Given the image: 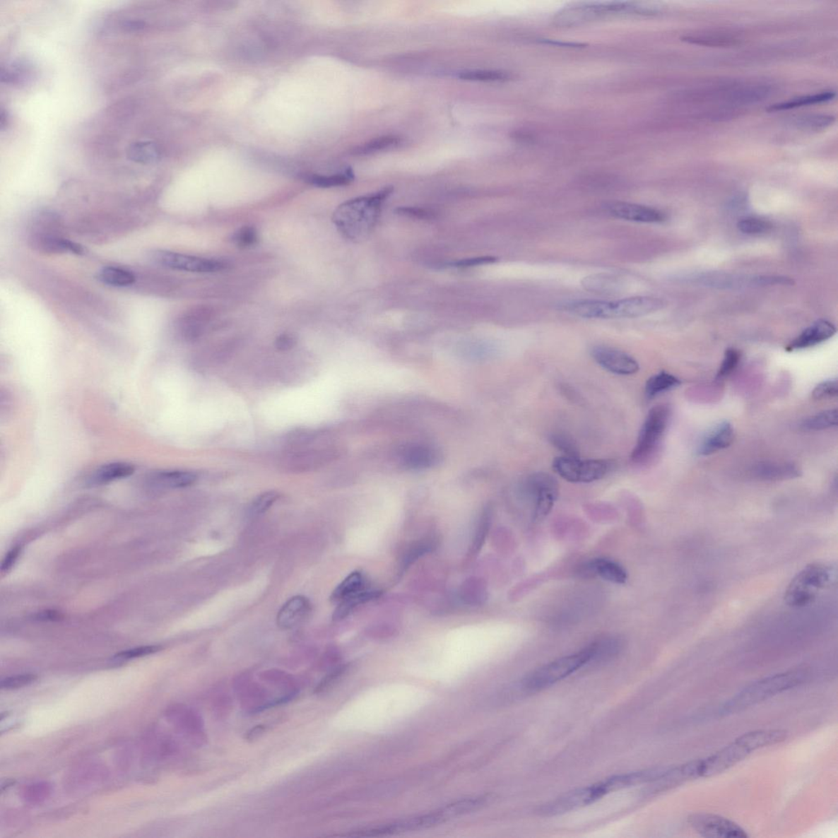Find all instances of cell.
Here are the masks:
<instances>
[{"instance_id":"obj_12","label":"cell","mask_w":838,"mask_h":838,"mask_svg":"<svg viewBox=\"0 0 838 838\" xmlns=\"http://www.w3.org/2000/svg\"><path fill=\"white\" fill-rule=\"evenodd\" d=\"M687 822L698 834L710 838H746L747 832L741 826L725 817L710 814H692Z\"/></svg>"},{"instance_id":"obj_50","label":"cell","mask_w":838,"mask_h":838,"mask_svg":"<svg viewBox=\"0 0 838 838\" xmlns=\"http://www.w3.org/2000/svg\"><path fill=\"white\" fill-rule=\"evenodd\" d=\"M397 211L399 212V214L418 217V218H427L429 216V213L426 211L419 208H398Z\"/></svg>"},{"instance_id":"obj_9","label":"cell","mask_w":838,"mask_h":838,"mask_svg":"<svg viewBox=\"0 0 838 838\" xmlns=\"http://www.w3.org/2000/svg\"><path fill=\"white\" fill-rule=\"evenodd\" d=\"M692 282L701 286L722 289V290H736V289L748 288H762L769 286H785L787 278L775 276H749L741 274L728 273L726 272H706L698 273L690 278Z\"/></svg>"},{"instance_id":"obj_40","label":"cell","mask_w":838,"mask_h":838,"mask_svg":"<svg viewBox=\"0 0 838 838\" xmlns=\"http://www.w3.org/2000/svg\"><path fill=\"white\" fill-rule=\"evenodd\" d=\"M232 241L240 247L254 246L258 241L257 231L254 227H242L232 236Z\"/></svg>"},{"instance_id":"obj_44","label":"cell","mask_w":838,"mask_h":838,"mask_svg":"<svg viewBox=\"0 0 838 838\" xmlns=\"http://www.w3.org/2000/svg\"><path fill=\"white\" fill-rule=\"evenodd\" d=\"M36 680H37V676L33 674H24L8 677L2 680L1 687L5 690L19 689V687L33 684Z\"/></svg>"},{"instance_id":"obj_29","label":"cell","mask_w":838,"mask_h":838,"mask_svg":"<svg viewBox=\"0 0 838 838\" xmlns=\"http://www.w3.org/2000/svg\"><path fill=\"white\" fill-rule=\"evenodd\" d=\"M365 584L366 581L363 574L359 572L351 573L335 589L332 596V600L339 603L341 600L355 596L356 594L365 591Z\"/></svg>"},{"instance_id":"obj_25","label":"cell","mask_w":838,"mask_h":838,"mask_svg":"<svg viewBox=\"0 0 838 838\" xmlns=\"http://www.w3.org/2000/svg\"><path fill=\"white\" fill-rule=\"evenodd\" d=\"M681 384V381L677 377L662 371L647 381L645 385V396L648 399L654 398L669 391Z\"/></svg>"},{"instance_id":"obj_45","label":"cell","mask_w":838,"mask_h":838,"mask_svg":"<svg viewBox=\"0 0 838 838\" xmlns=\"http://www.w3.org/2000/svg\"><path fill=\"white\" fill-rule=\"evenodd\" d=\"M161 649H162V648L160 646L139 647V648L129 649L126 651H121L120 654H117L116 655L115 659H122V660H129V659H136V658H141V656H148L150 654L157 653V651H159Z\"/></svg>"},{"instance_id":"obj_3","label":"cell","mask_w":838,"mask_h":838,"mask_svg":"<svg viewBox=\"0 0 838 838\" xmlns=\"http://www.w3.org/2000/svg\"><path fill=\"white\" fill-rule=\"evenodd\" d=\"M666 307L664 300L651 297H635L618 301L577 300L563 305V309L586 319H624L644 317Z\"/></svg>"},{"instance_id":"obj_33","label":"cell","mask_w":838,"mask_h":838,"mask_svg":"<svg viewBox=\"0 0 838 838\" xmlns=\"http://www.w3.org/2000/svg\"><path fill=\"white\" fill-rule=\"evenodd\" d=\"M353 179V170L348 169L343 173L334 175H312L308 178V182L319 188H332L349 184Z\"/></svg>"},{"instance_id":"obj_21","label":"cell","mask_w":838,"mask_h":838,"mask_svg":"<svg viewBox=\"0 0 838 838\" xmlns=\"http://www.w3.org/2000/svg\"><path fill=\"white\" fill-rule=\"evenodd\" d=\"M753 477L763 480H784L798 478L801 471L791 463L764 462L753 469Z\"/></svg>"},{"instance_id":"obj_1","label":"cell","mask_w":838,"mask_h":838,"mask_svg":"<svg viewBox=\"0 0 838 838\" xmlns=\"http://www.w3.org/2000/svg\"><path fill=\"white\" fill-rule=\"evenodd\" d=\"M392 192V187H386L374 194L346 201L334 211V223L348 239L365 240L374 230L382 205Z\"/></svg>"},{"instance_id":"obj_31","label":"cell","mask_w":838,"mask_h":838,"mask_svg":"<svg viewBox=\"0 0 838 838\" xmlns=\"http://www.w3.org/2000/svg\"><path fill=\"white\" fill-rule=\"evenodd\" d=\"M835 93L826 92L821 93V94L805 96L795 98L793 100L779 103L768 108L769 112H777L791 110V108L809 106L811 105H816V103H821L829 102L834 100Z\"/></svg>"},{"instance_id":"obj_11","label":"cell","mask_w":838,"mask_h":838,"mask_svg":"<svg viewBox=\"0 0 838 838\" xmlns=\"http://www.w3.org/2000/svg\"><path fill=\"white\" fill-rule=\"evenodd\" d=\"M609 793L604 781L586 787L567 791L545 805L538 814L543 817H553L569 813L591 805Z\"/></svg>"},{"instance_id":"obj_39","label":"cell","mask_w":838,"mask_h":838,"mask_svg":"<svg viewBox=\"0 0 838 838\" xmlns=\"http://www.w3.org/2000/svg\"><path fill=\"white\" fill-rule=\"evenodd\" d=\"M741 354L736 349H728L726 351L725 357L720 370L717 372V379H722L732 374V372L736 370L740 362Z\"/></svg>"},{"instance_id":"obj_26","label":"cell","mask_w":838,"mask_h":838,"mask_svg":"<svg viewBox=\"0 0 838 838\" xmlns=\"http://www.w3.org/2000/svg\"><path fill=\"white\" fill-rule=\"evenodd\" d=\"M127 156L134 163L148 165L158 163L161 153L154 142L138 141L129 147Z\"/></svg>"},{"instance_id":"obj_46","label":"cell","mask_w":838,"mask_h":838,"mask_svg":"<svg viewBox=\"0 0 838 838\" xmlns=\"http://www.w3.org/2000/svg\"><path fill=\"white\" fill-rule=\"evenodd\" d=\"M490 521H491L490 511L489 509H486L484 512L482 519H480V525L478 527V531L477 533V537H476V540H475L473 547V553H477L478 551H479L480 548L483 546V542L485 539V536H486V535H488V532L490 529Z\"/></svg>"},{"instance_id":"obj_23","label":"cell","mask_w":838,"mask_h":838,"mask_svg":"<svg viewBox=\"0 0 838 838\" xmlns=\"http://www.w3.org/2000/svg\"><path fill=\"white\" fill-rule=\"evenodd\" d=\"M35 244L40 251L47 253L71 252L81 255L84 248L77 243L54 235H42L35 240Z\"/></svg>"},{"instance_id":"obj_7","label":"cell","mask_w":838,"mask_h":838,"mask_svg":"<svg viewBox=\"0 0 838 838\" xmlns=\"http://www.w3.org/2000/svg\"><path fill=\"white\" fill-rule=\"evenodd\" d=\"M671 415V408L666 405L651 408L639 432L637 443L631 453V462L643 464L658 452L669 425Z\"/></svg>"},{"instance_id":"obj_36","label":"cell","mask_w":838,"mask_h":838,"mask_svg":"<svg viewBox=\"0 0 838 838\" xmlns=\"http://www.w3.org/2000/svg\"><path fill=\"white\" fill-rule=\"evenodd\" d=\"M769 221L756 217H747L738 221V229L746 235H762L772 229Z\"/></svg>"},{"instance_id":"obj_34","label":"cell","mask_w":838,"mask_h":838,"mask_svg":"<svg viewBox=\"0 0 838 838\" xmlns=\"http://www.w3.org/2000/svg\"><path fill=\"white\" fill-rule=\"evenodd\" d=\"M401 142V138L395 136H384L374 139L354 150L355 155H367L382 151V150L394 148Z\"/></svg>"},{"instance_id":"obj_43","label":"cell","mask_w":838,"mask_h":838,"mask_svg":"<svg viewBox=\"0 0 838 838\" xmlns=\"http://www.w3.org/2000/svg\"><path fill=\"white\" fill-rule=\"evenodd\" d=\"M835 118L827 115H814L801 118L798 126L808 129L825 128L832 125Z\"/></svg>"},{"instance_id":"obj_20","label":"cell","mask_w":838,"mask_h":838,"mask_svg":"<svg viewBox=\"0 0 838 838\" xmlns=\"http://www.w3.org/2000/svg\"><path fill=\"white\" fill-rule=\"evenodd\" d=\"M310 612V603L307 598L296 596L283 605L278 612L277 623L283 630H290L297 627L308 617Z\"/></svg>"},{"instance_id":"obj_22","label":"cell","mask_w":838,"mask_h":838,"mask_svg":"<svg viewBox=\"0 0 838 838\" xmlns=\"http://www.w3.org/2000/svg\"><path fill=\"white\" fill-rule=\"evenodd\" d=\"M134 473L132 464L127 463H112L103 465L95 471L90 478L92 484L102 485L114 480L126 478Z\"/></svg>"},{"instance_id":"obj_27","label":"cell","mask_w":838,"mask_h":838,"mask_svg":"<svg viewBox=\"0 0 838 838\" xmlns=\"http://www.w3.org/2000/svg\"><path fill=\"white\" fill-rule=\"evenodd\" d=\"M97 278L106 285L116 288L131 286L136 282V276L132 272L115 266L102 268L98 273Z\"/></svg>"},{"instance_id":"obj_37","label":"cell","mask_w":838,"mask_h":838,"mask_svg":"<svg viewBox=\"0 0 838 838\" xmlns=\"http://www.w3.org/2000/svg\"><path fill=\"white\" fill-rule=\"evenodd\" d=\"M550 442L553 447L565 454V456L579 457L580 453L574 439L563 432H555L550 436Z\"/></svg>"},{"instance_id":"obj_41","label":"cell","mask_w":838,"mask_h":838,"mask_svg":"<svg viewBox=\"0 0 838 838\" xmlns=\"http://www.w3.org/2000/svg\"><path fill=\"white\" fill-rule=\"evenodd\" d=\"M838 394V384L837 379L827 380L817 386L812 396L815 400L830 399L837 397Z\"/></svg>"},{"instance_id":"obj_52","label":"cell","mask_w":838,"mask_h":838,"mask_svg":"<svg viewBox=\"0 0 838 838\" xmlns=\"http://www.w3.org/2000/svg\"><path fill=\"white\" fill-rule=\"evenodd\" d=\"M265 726H257L255 728H252L251 731L247 733V739H248V740H254V739L260 737L261 734L265 733Z\"/></svg>"},{"instance_id":"obj_32","label":"cell","mask_w":838,"mask_h":838,"mask_svg":"<svg viewBox=\"0 0 838 838\" xmlns=\"http://www.w3.org/2000/svg\"><path fill=\"white\" fill-rule=\"evenodd\" d=\"M379 596V592L366 591L365 589V591L356 594L355 596L341 600L334 614V619L338 620L345 618L356 606L368 602L372 598H377Z\"/></svg>"},{"instance_id":"obj_19","label":"cell","mask_w":838,"mask_h":838,"mask_svg":"<svg viewBox=\"0 0 838 838\" xmlns=\"http://www.w3.org/2000/svg\"><path fill=\"white\" fill-rule=\"evenodd\" d=\"M733 438L734 431L731 424L728 422L719 423L702 438L698 444L697 453L701 456H707L722 451L731 446Z\"/></svg>"},{"instance_id":"obj_47","label":"cell","mask_w":838,"mask_h":838,"mask_svg":"<svg viewBox=\"0 0 838 838\" xmlns=\"http://www.w3.org/2000/svg\"><path fill=\"white\" fill-rule=\"evenodd\" d=\"M497 261V258L494 256H483L464 259V260L455 261L451 264V266L456 268H470L479 266L489 265Z\"/></svg>"},{"instance_id":"obj_24","label":"cell","mask_w":838,"mask_h":838,"mask_svg":"<svg viewBox=\"0 0 838 838\" xmlns=\"http://www.w3.org/2000/svg\"><path fill=\"white\" fill-rule=\"evenodd\" d=\"M154 484L164 488H183L196 482V475L188 471H164L154 476Z\"/></svg>"},{"instance_id":"obj_42","label":"cell","mask_w":838,"mask_h":838,"mask_svg":"<svg viewBox=\"0 0 838 838\" xmlns=\"http://www.w3.org/2000/svg\"><path fill=\"white\" fill-rule=\"evenodd\" d=\"M348 668L349 666L348 665L338 667L332 673L324 678L323 680L315 687L314 692L318 695V693H322L331 689L346 674Z\"/></svg>"},{"instance_id":"obj_15","label":"cell","mask_w":838,"mask_h":838,"mask_svg":"<svg viewBox=\"0 0 838 838\" xmlns=\"http://www.w3.org/2000/svg\"><path fill=\"white\" fill-rule=\"evenodd\" d=\"M591 355L603 369L618 375H633L639 370V365L632 356L617 348L596 346Z\"/></svg>"},{"instance_id":"obj_28","label":"cell","mask_w":838,"mask_h":838,"mask_svg":"<svg viewBox=\"0 0 838 838\" xmlns=\"http://www.w3.org/2000/svg\"><path fill=\"white\" fill-rule=\"evenodd\" d=\"M403 461L413 469L431 467L437 460L436 453L427 447L418 446L408 449L403 454Z\"/></svg>"},{"instance_id":"obj_14","label":"cell","mask_w":838,"mask_h":838,"mask_svg":"<svg viewBox=\"0 0 838 838\" xmlns=\"http://www.w3.org/2000/svg\"><path fill=\"white\" fill-rule=\"evenodd\" d=\"M154 260L165 268L185 272L214 273L223 271L227 267V264L222 261L172 252H158L155 254Z\"/></svg>"},{"instance_id":"obj_38","label":"cell","mask_w":838,"mask_h":838,"mask_svg":"<svg viewBox=\"0 0 838 838\" xmlns=\"http://www.w3.org/2000/svg\"><path fill=\"white\" fill-rule=\"evenodd\" d=\"M278 498V494L274 491H268V492L263 493L259 495L250 506V514L252 516H257L266 513L271 507L276 503Z\"/></svg>"},{"instance_id":"obj_2","label":"cell","mask_w":838,"mask_h":838,"mask_svg":"<svg viewBox=\"0 0 838 838\" xmlns=\"http://www.w3.org/2000/svg\"><path fill=\"white\" fill-rule=\"evenodd\" d=\"M788 737L783 729H758L743 734L726 747L706 759H701L700 778L725 772L759 749L784 742Z\"/></svg>"},{"instance_id":"obj_13","label":"cell","mask_w":838,"mask_h":838,"mask_svg":"<svg viewBox=\"0 0 838 838\" xmlns=\"http://www.w3.org/2000/svg\"><path fill=\"white\" fill-rule=\"evenodd\" d=\"M449 818L446 810L441 808L437 811L427 815L413 816L411 818L401 820L375 829L357 832L353 836L357 837H377L401 834L411 831L428 829L437 825H441Z\"/></svg>"},{"instance_id":"obj_17","label":"cell","mask_w":838,"mask_h":838,"mask_svg":"<svg viewBox=\"0 0 838 838\" xmlns=\"http://www.w3.org/2000/svg\"><path fill=\"white\" fill-rule=\"evenodd\" d=\"M583 577H599L603 580L617 584H623L628 580V573L620 563L608 558H594L584 562L578 571Z\"/></svg>"},{"instance_id":"obj_4","label":"cell","mask_w":838,"mask_h":838,"mask_svg":"<svg viewBox=\"0 0 838 838\" xmlns=\"http://www.w3.org/2000/svg\"><path fill=\"white\" fill-rule=\"evenodd\" d=\"M809 672L796 669L776 674L753 683L744 687L723 705V715H732L756 706L769 698L794 689L808 679Z\"/></svg>"},{"instance_id":"obj_30","label":"cell","mask_w":838,"mask_h":838,"mask_svg":"<svg viewBox=\"0 0 838 838\" xmlns=\"http://www.w3.org/2000/svg\"><path fill=\"white\" fill-rule=\"evenodd\" d=\"M837 426V410L826 411L807 418L801 424L805 431H821Z\"/></svg>"},{"instance_id":"obj_10","label":"cell","mask_w":838,"mask_h":838,"mask_svg":"<svg viewBox=\"0 0 838 838\" xmlns=\"http://www.w3.org/2000/svg\"><path fill=\"white\" fill-rule=\"evenodd\" d=\"M612 464L604 459H581L561 456L553 461V469L572 483H591L602 479L611 469Z\"/></svg>"},{"instance_id":"obj_35","label":"cell","mask_w":838,"mask_h":838,"mask_svg":"<svg viewBox=\"0 0 838 838\" xmlns=\"http://www.w3.org/2000/svg\"><path fill=\"white\" fill-rule=\"evenodd\" d=\"M459 78L470 81H505L509 79V75L504 71L491 70L466 71L459 74Z\"/></svg>"},{"instance_id":"obj_6","label":"cell","mask_w":838,"mask_h":838,"mask_svg":"<svg viewBox=\"0 0 838 838\" xmlns=\"http://www.w3.org/2000/svg\"><path fill=\"white\" fill-rule=\"evenodd\" d=\"M594 651L591 644L576 654L562 656L532 671L522 680L521 689L529 692L544 690L566 679L582 667L594 663Z\"/></svg>"},{"instance_id":"obj_18","label":"cell","mask_w":838,"mask_h":838,"mask_svg":"<svg viewBox=\"0 0 838 838\" xmlns=\"http://www.w3.org/2000/svg\"><path fill=\"white\" fill-rule=\"evenodd\" d=\"M836 333L837 329L834 324L827 320L820 319L805 329L786 349L793 351L812 348L834 337Z\"/></svg>"},{"instance_id":"obj_16","label":"cell","mask_w":838,"mask_h":838,"mask_svg":"<svg viewBox=\"0 0 838 838\" xmlns=\"http://www.w3.org/2000/svg\"><path fill=\"white\" fill-rule=\"evenodd\" d=\"M606 211L615 218L638 222V223H661L666 220L663 212L650 208V206L625 203V201H613L606 205Z\"/></svg>"},{"instance_id":"obj_5","label":"cell","mask_w":838,"mask_h":838,"mask_svg":"<svg viewBox=\"0 0 838 838\" xmlns=\"http://www.w3.org/2000/svg\"><path fill=\"white\" fill-rule=\"evenodd\" d=\"M835 579L834 567L824 562L811 563L791 581L784 594V602L794 608L808 606Z\"/></svg>"},{"instance_id":"obj_49","label":"cell","mask_w":838,"mask_h":838,"mask_svg":"<svg viewBox=\"0 0 838 838\" xmlns=\"http://www.w3.org/2000/svg\"><path fill=\"white\" fill-rule=\"evenodd\" d=\"M296 345V339L290 334H283L276 339V346L278 350H288Z\"/></svg>"},{"instance_id":"obj_48","label":"cell","mask_w":838,"mask_h":838,"mask_svg":"<svg viewBox=\"0 0 838 838\" xmlns=\"http://www.w3.org/2000/svg\"><path fill=\"white\" fill-rule=\"evenodd\" d=\"M20 553V548L16 547L10 550L7 555L5 556L1 566L2 573L8 572L11 569L14 563L16 562L18 557Z\"/></svg>"},{"instance_id":"obj_51","label":"cell","mask_w":838,"mask_h":838,"mask_svg":"<svg viewBox=\"0 0 838 838\" xmlns=\"http://www.w3.org/2000/svg\"><path fill=\"white\" fill-rule=\"evenodd\" d=\"M35 619L40 620H59L63 619L64 615L59 612L54 611V610H47V611L40 612L35 615Z\"/></svg>"},{"instance_id":"obj_8","label":"cell","mask_w":838,"mask_h":838,"mask_svg":"<svg viewBox=\"0 0 838 838\" xmlns=\"http://www.w3.org/2000/svg\"><path fill=\"white\" fill-rule=\"evenodd\" d=\"M521 493L534 505L535 521L545 519L550 514L560 495V485L550 474L535 473L527 477L521 485Z\"/></svg>"}]
</instances>
